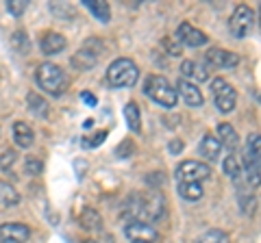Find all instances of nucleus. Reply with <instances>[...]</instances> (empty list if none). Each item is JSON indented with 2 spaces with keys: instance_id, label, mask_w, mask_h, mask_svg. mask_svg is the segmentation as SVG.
Here are the masks:
<instances>
[{
  "instance_id": "nucleus-20",
  "label": "nucleus",
  "mask_w": 261,
  "mask_h": 243,
  "mask_svg": "<svg viewBox=\"0 0 261 243\" xmlns=\"http://www.w3.org/2000/svg\"><path fill=\"white\" fill-rule=\"evenodd\" d=\"M202 185L200 183H178V196L183 200H190V202H196L202 198Z\"/></svg>"
},
{
  "instance_id": "nucleus-9",
  "label": "nucleus",
  "mask_w": 261,
  "mask_h": 243,
  "mask_svg": "<svg viewBox=\"0 0 261 243\" xmlns=\"http://www.w3.org/2000/svg\"><path fill=\"white\" fill-rule=\"evenodd\" d=\"M176 39H178L181 44L190 46V48H198V46H205V44H207V35L202 33V31H196L190 22L178 24V28H176Z\"/></svg>"
},
{
  "instance_id": "nucleus-19",
  "label": "nucleus",
  "mask_w": 261,
  "mask_h": 243,
  "mask_svg": "<svg viewBox=\"0 0 261 243\" xmlns=\"http://www.w3.org/2000/svg\"><path fill=\"white\" fill-rule=\"evenodd\" d=\"M83 5L96 15V20L109 22V18H111V9H109V5L105 3V0H83Z\"/></svg>"
},
{
  "instance_id": "nucleus-4",
  "label": "nucleus",
  "mask_w": 261,
  "mask_h": 243,
  "mask_svg": "<svg viewBox=\"0 0 261 243\" xmlns=\"http://www.w3.org/2000/svg\"><path fill=\"white\" fill-rule=\"evenodd\" d=\"M140 78V68L130 59H116L107 70V80L113 87H133Z\"/></svg>"
},
{
  "instance_id": "nucleus-16",
  "label": "nucleus",
  "mask_w": 261,
  "mask_h": 243,
  "mask_svg": "<svg viewBox=\"0 0 261 243\" xmlns=\"http://www.w3.org/2000/svg\"><path fill=\"white\" fill-rule=\"evenodd\" d=\"M65 48V37L59 33H46L42 37V52L44 54H57Z\"/></svg>"
},
{
  "instance_id": "nucleus-11",
  "label": "nucleus",
  "mask_w": 261,
  "mask_h": 243,
  "mask_svg": "<svg viewBox=\"0 0 261 243\" xmlns=\"http://www.w3.org/2000/svg\"><path fill=\"white\" fill-rule=\"evenodd\" d=\"M31 230L24 224H3L0 226V243H24Z\"/></svg>"
},
{
  "instance_id": "nucleus-24",
  "label": "nucleus",
  "mask_w": 261,
  "mask_h": 243,
  "mask_svg": "<svg viewBox=\"0 0 261 243\" xmlns=\"http://www.w3.org/2000/svg\"><path fill=\"white\" fill-rule=\"evenodd\" d=\"M0 202H3L5 206H15L20 202V196H18V191H15L11 185H7V183H0Z\"/></svg>"
},
{
  "instance_id": "nucleus-6",
  "label": "nucleus",
  "mask_w": 261,
  "mask_h": 243,
  "mask_svg": "<svg viewBox=\"0 0 261 243\" xmlns=\"http://www.w3.org/2000/svg\"><path fill=\"white\" fill-rule=\"evenodd\" d=\"M244 165L246 174H261V135L250 133L244 145Z\"/></svg>"
},
{
  "instance_id": "nucleus-12",
  "label": "nucleus",
  "mask_w": 261,
  "mask_h": 243,
  "mask_svg": "<svg viewBox=\"0 0 261 243\" xmlns=\"http://www.w3.org/2000/svg\"><path fill=\"white\" fill-rule=\"evenodd\" d=\"M124 232L128 239L140 241V243H150L157 239V230H154L150 224H142V222H130Z\"/></svg>"
},
{
  "instance_id": "nucleus-34",
  "label": "nucleus",
  "mask_w": 261,
  "mask_h": 243,
  "mask_svg": "<svg viewBox=\"0 0 261 243\" xmlns=\"http://www.w3.org/2000/svg\"><path fill=\"white\" fill-rule=\"evenodd\" d=\"M116 155H118L120 159L130 157V155H133V143H130V141H122V145L116 150Z\"/></svg>"
},
{
  "instance_id": "nucleus-30",
  "label": "nucleus",
  "mask_w": 261,
  "mask_h": 243,
  "mask_svg": "<svg viewBox=\"0 0 261 243\" xmlns=\"http://www.w3.org/2000/svg\"><path fill=\"white\" fill-rule=\"evenodd\" d=\"M7 9H9V13H13L15 18H20V15L27 11V3H24V0H9V3H7Z\"/></svg>"
},
{
  "instance_id": "nucleus-33",
  "label": "nucleus",
  "mask_w": 261,
  "mask_h": 243,
  "mask_svg": "<svg viewBox=\"0 0 261 243\" xmlns=\"http://www.w3.org/2000/svg\"><path fill=\"white\" fill-rule=\"evenodd\" d=\"M105 137H107V131H100V133H96L92 139H83V145H85V148H96V145L102 143Z\"/></svg>"
},
{
  "instance_id": "nucleus-18",
  "label": "nucleus",
  "mask_w": 261,
  "mask_h": 243,
  "mask_svg": "<svg viewBox=\"0 0 261 243\" xmlns=\"http://www.w3.org/2000/svg\"><path fill=\"white\" fill-rule=\"evenodd\" d=\"M13 139L20 148H29V145L33 143V139H35V135H33L31 126H27L24 122H15L13 124Z\"/></svg>"
},
{
  "instance_id": "nucleus-7",
  "label": "nucleus",
  "mask_w": 261,
  "mask_h": 243,
  "mask_svg": "<svg viewBox=\"0 0 261 243\" xmlns=\"http://www.w3.org/2000/svg\"><path fill=\"white\" fill-rule=\"evenodd\" d=\"M211 176L209 165L200 163V161H185L176 167V178L178 183H202Z\"/></svg>"
},
{
  "instance_id": "nucleus-26",
  "label": "nucleus",
  "mask_w": 261,
  "mask_h": 243,
  "mask_svg": "<svg viewBox=\"0 0 261 243\" xmlns=\"http://www.w3.org/2000/svg\"><path fill=\"white\" fill-rule=\"evenodd\" d=\"M27 102H29V107H31V111L35 113V115H46V111H48V104L44 102V98H39L37 94H29V98H27Z\"/></svg>"
},
{
  "instance_id": "nucleus-15",
  "label": "nucleus",
  "mask_w": 261,
  "mask_h": 243,
  "mask_svg": "<svg viewBox=\"0 0 261 243\" xmlns=\"http://www.w3.org/2000/svg\"><path fill=\"white\" fill-rule=\"evenodd\" d=\"M218 141L226 145L228 150H235L238 148V143H240V137L238 133H235V128L231 124H226V122H222V124H218Z\"/></svg>"
},
{
  "instance_id": "nucleus-39",
  "label": "nucleus",
  "mask_w": 261,
  "mask_h": 243,
  "mask_svg": "<svg viewBox=\"0 0 261 243\" xmlns=\"http://www.w3.org/2000/svg\"><path fill=\"white\" fill-rule=\"evenodd\" d=\"M259 15H261V7H259Z\"/></svg>"
},
{
  "instance_id": "nucleus-37",
  "label": "nucleus",
  "mask_w": 261,
  "mask_h": 243,
  "mask_svg": "<svg viewBox=\"0 0 261 243\" xmlns=\"http://www.w3.org/2000/svg\"><path fill=\"white\" fill-rule=\"evenodd\" d=\"M163 46H166L168 50H170V54H178V48H176L172 42H168V39H166V42H163Z\"/></svg>"
},
{
  "instance_id": "nucleus-35",
  "label": "nucleus",
  "mask_w": 261,
  "mask_h": 243,
  "mask_svg": "<svg viewBox=\"0 0 261 243\" xmlns=\"http://www.w3.org/2000/svg\"><path fill=\"white\" fill-rule=\"evenodd\" d=\"M181 150H183V141H178V139L170 141V152H172V155H178Z\"/></svg>"
},
{
  "instance_id": "nucleus-5",
  "label": "nucleus",
  "mask_w": 261,
  "mask_h": 243,
  "mask_svg": "<svg viewBox=\"0 0 261 243\" xmlns=\"http://www.w3.org/2000/svg\"><path fill=\"white\" fill-rule=\"evenodd\" d=\"M211 92H214V102L220 113H231L235 109L238 96H235V89L228 85L224 78H216L214 83H211Z\"/></svg>"
},
{
  "instance_id": "nucleus-40",
  "label": "nucleus",
  "mask_w": 261,
  "mask_h": 243,
  "mask_svg": "<svg viewBox=\"0 0 261 243\" xmlns=\"http://www.w3.org/2000/svg\"><path fill=\"white\" fill-rule=\"evenodd\" d=\"M133 243H140V241H133Z\"/></svg>"
},
{
  "instance_id": "nucleus-25",
  "label": "nucleus",
  "mask_w": 261,
  "mask_h": 243,
  "mask_svg": "<svg viewBox=\"0 0 261 243\" xmlns=\"http://www.w3.org/2000/svg\"><path fill=\"white\" fill-rule=\"evenodd\" d=\"M224 172L233 178V180H240V176H242V163H240V159L233 155H228L226 159H224Z\"/></svg>"
},
{
  "instance_id": "nucleus-14",
  "label": "nucleus",
  "mask_w": 261,
  "mask_h": 243,
  "mask_svg": "<svg viewBox=\"0 0 261 243\" xmlns=\"http://www.w3.org/2000/svg\"><path fill=\"white\" fill-rule=\"evenodd\" d=\"M200 155L205 157V159H209V161H216L218 157H220V152H222V143L218 141V137H214V135H205L202 137V141H200Z\"/></svg>"
},
{
  "instance_id": "nucleus-23",
  "label": "nucleus",
  "mask_w": 261,
  "mask_h": 243,
  "mask_svg": "<svg viewBox=\"0 0 261 243\" xmlns=\"http://www.w3.org/2000/svg\"><path fill=\"white\" fill-rule=\"evenodd\" d=\"M81 226H83L85 230H98L102 226V220L100 215H98V210L94 208H87L83 215H81Z\"/></svg>"
},
{
  "instance_id": "nucleus-22",
  "label": "nucleus",
  "mask_w": 261,
  "mask_h": 243,
  "mask_svg": "<svg viewBox=\"0 0 261 243\" xmlns=\"http://www.w3.org/2000/svg\"><path fill=\"white\" fill-rule=\"evenodd\" d=\"M72 66L79 70H89L96 66V52H89L87 48H83L81 52H76V56L72 59Z\"/></svg>"
},
{
  "instance_id": "nucleus-38",
  "label": "nucleus",
  "mask_w": 261,
  "mask_h": 243,
  "mask_svg": "<svg viewBox=\"0 0 261 243\" xmlns=\"http://www.w3.org/2000/svg\"><path fill=\"white\" fill-rule=\"evenodd\" d=\"M85 243H96V241H85Z\"/></svg>"
},
{
  "instance_id": "nucleus-2",
  "label": "nucleus",
  "mask_w": 261,
  "mask_h": 243,
  "mask_svg": "<svg viewBox=\"0 0 261 243\" xmlns=\"http://www.w3.org/2000/svg\"><path fill=\"white\" fill-rule=\"evenodd\" d=\"M144 94L148 96V98H152L154 102H159L161 107L166 109H172L178 96H176V89H172V85L168 83L166 76H159V74H152L146 78L144 83Z\"/></svg>"
},
{
  "instance_id": "nucleus-31",
  "label": "nucleus",
  "mask_w": 261,
  "mask_h": 243,
  "mask_svg": "<svg viewBox=\"0 0 261 243\" xmlns=\"http://www.w3.org/2000/svg\"><path fill=\"white\" fill-rule=\"evenodd\" d=\"M42 169H44V165H42V161H39V159H35V157L27 159V172H29V174L37 176L39 172H42Z\"/></svg>"
},
{
  "instance_id": "nucleus-36",
  "label": "nucleus",
  "mask_w": 261,
  "mask_h": 243,
  "mask_svg": "<svg viewBox=\"0 0 261 243\" xmlns=\"http://www.w3.org/2000/svg\"><path fill=\"white\" fill-rule=\"evenodd\" d=\"M81 100H83L85 104H89V107H96V98H94V96L89 94V92H83V94H81Z\"/></svg>"
},
{
  "instance_id": "nucleus-8",
  "label": "nucleus",
  "mask_w": 261,
  "mask_h": 243,
  "mask_svg": "<svg viewBox=\"0 0 261 243\" xmlns=\"http://www.w3.org/2000/svg\"><path fill=\"white\" fill-rule=\"evenodd\" d=\"M228 26H231V33L238 37V39L246 37L250 33V28H252V11L248 9L246 5H240L238 9L233 11Z\"/></svg>"
},
{
  "instance_id": "nucleus-21",
  "label": "nucleus",
  "mask_w": 261,
  "mask_h": 243,
  "mask_svg": "<svg viewBox=\"0 0 261 243\" xmlns=\"http://www.w3.org/2000/svg\"><path fill=\"white\" fill-rule=\"evenodd\" d=\"M124 117L128 122V128L133 133H140L142 131V117H140V107L135 102H128L124 107Z\"/></svg>"
},
{
  "instance_id": "nucleus-3",
  "label": "nucleus",
  "mask_w": 261,
  "mask_h": 243,
  "mask_svg": "<svg viewBox=\"0 0 261 243\" xmlns=\"http://www.w3.org/2000/svg\"><path fill=\"white\" fill-rule=\"evenodd\" d=\"M37 85L48 92L50 96H61L68 87V78H65L63 70L55 63H44V66L37 68Z\"/></svg>"
},
{
  "instance_id": "nucleus-29",
  "label": "nucleus",
  "mask_w": 261,
  "mask_h": 243,
  "mask_svg": "<svg viewBox=\"0 0 261 243\" xmlns=\"http://www.w3.org/2000/svg\"><path fill=\"white\" fill-rule=\"evenodd\" d=\"M246 193L248 191H240V204H242V210H244V213H252V208H255V196H252V193H250V196H246Z\"/></svg>"
},
{
  "instance_id": "nucleus-1",
  "label": "nucleus",
  "mask_w": 261,
  "mask_h": 243,
  "mask_svg": "<svg viewBox=\"0 0 261 243\" xmlns=\"http://www.w3.org/2000/svg\"><path fill=\"white\" fill-rule=\"evenodd\" d=\"M166 210V202L159 193H140L128 200V210L126 215L130 222H142V224H152L163 217Z\"/></svg>"
},
{
  "instance_id": "nucleus-10",
  "label": "nucleus",
  "mask_w": 261,
  "mask_h": 243,
  "mask_svg": "<svg viewBox=\"0 0 261 243\" xmlns=\"http://www.w3.org/2000/svg\"><path fill=\"white\" fill-rule=\"evenodd\" d=\"M176 96H181L187 107H194V109L196 107H202V102H205L200 89L196 87L194 83H190V80H185V78H178V83H176Z\"/></svg>"
},
{
  "instance_id": "nucleus-13",
  "label": "nucleus",
  "mask_w": 261,
  "mask_h": 243,
  "mask_svg": "<svg viewBox=\"0 0 261 243\" xmlns=\"http://www.w3.org/2000/svg\"><path fill=\"white\" fill-rule=\"evenodd\" d=\"M207 61L211 63V66H216V68H235L240 63V56L238 54H233V52H228L224 50V48H211V50L207 52Z\"/></svg>"
},
{
  "instance_id": "nucleus-27",
  "label": "nucleus",
  "mask_w": 261,
  "mask_h": 243,
  "mask_svg": "<svg viewBox=\"0 0 261 243\" xmlns=\"http://www.w3.org/2000/svg\"><path fill=\"white\" fill-rule=\"evenodd\" d=\"M11 44H13V48L18 52H22V54H27L29 52V48H31V44H29V37L22 33V31H18V33H13V37H11Z\"/></svg>"
},
{
  "instance_id": "nucleus-32",
  "label": "nucleus",
  "mask_w": 261,
  "mask_h": 243,
  "mask_svg": "<svg viewBox=\"0 0 261 243\" xmlns=\"http://www.w3.org/2000/svg\"><path fill=\"white\" fill-rule=\"evenodd\" d=\"M13 163H15V152L13 150L3 152V157H0V169H9Z\"/></svg>"
},
{
  "instance_id": "nucleus-28",
  "label": "nucleus",
  "mask_w": 261,
  "mask_h": 243,
  "mask_svg": "<svg viewBox=\"0 0 261 243\" xmlns=\"http://www.w3.org/2000/svg\"><path fill=\"white\" fill-rule=\"evenodd\" d=\"M196 243H226V234L220 230H209L200 239H196Z\"/></svg>"
},
{
  "instance_id": "nucleus-17",
  "label": "nucleus",
  "mask_w": 261,
  "mask_h": 243,
  "mask_svg": "<svg viewBox=\"0 0 261 243\" xmlns=\"http://www.w3.org/2000/svg\"><path fill=\"white\" fill-rule=\"evenodd\" d=\"M181 72H183V78H194V80H207L209 78V72L205 66H198L196 61H183V66H181Z\"/></svg>"
}]
</instances>
